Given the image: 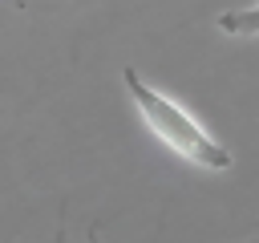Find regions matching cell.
I'll return each mask as SVG.
<instances>
[{
  "instance_id": "6da1fadb",
  "label": "cell",
  "mask_w": 259,
  "mask_h": 243,
  "mask_svg": "<svg viewBox=\"0 0 259 243\" xmlns=\"http://www.w3.org/2000/svg\"><path fill=\"white\" fill-rule=\"evenodd\" d=\"M121 81H125V93H130V101L138 105L146 130H150L166 150H174L178 158H186V162L198 166V170H227V166L235 162L231 150H227L214 134L202 130V122H194L174 97H166L162 89H154L138 69L125 65V69H121Z\"/></svg>"
},
{
  "instance_id": "7a4b0ae2",
  "label": "cell",
  "mask_w": 259,
  "mask_h": 243,
  "mask_svg": "<svg viewBox=\"0 0 259 243\" xmlns=\"http://www.w3.org/2000/svg\"><path fill=\"white\" fill-rule=\"evenodd\" d=\"M214 24H219L227 36H259V4H251V8H231V12H223Z\"/></svg>"
},
{
  "instance_id": "3957f363",
  "label": "cell",
  "mask_w": 259,
  "mask_h": 243,
  "mask_svg": "<svg viewBox=\"0 0 259 243\" xmlns=\"http://www.w3.org/2000/svg\"><path fill=\"white\" fill-rule=\"evenodd\" d=\"M89 243H97V231H89Z\"/></svg>"
},
{
  "instance_id": "277c9868",
  "label": "cell",
  "mask_w": 259,
  "mask_h": 243,
  "mask_svg": "<svg viewBox=\"0 0 259 243\" xmlns=\"http://www.w3.org/2000/svg\"><path fill=\"white\" fill-rule=\"evenodd\" d=\"M243 243H259V235H251V239H243Z\"/></svg>"
}]
</instances>
